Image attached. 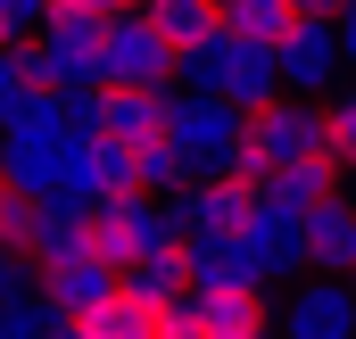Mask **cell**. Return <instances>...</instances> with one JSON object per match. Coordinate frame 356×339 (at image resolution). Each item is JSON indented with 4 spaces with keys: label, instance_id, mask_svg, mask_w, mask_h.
I'll use <instances>...</instances> for the list:
<instances>
[{
    "label": "cell",
    "instance_id": "obj_9",
    "mask_svg": "<svg viewBox=\"0 0 356 339\" xmlns=\"http://www.w3.org/2000/svg\"><path fill=\"white\" fill-rule=\"evenodd\" d=\"M282 339H356V290H348V281H332V273H315V281L290 298Z\"/></svg>",
    "mask_w": 356,
    "mask_h": 339
},
{
    "label": "cell",
    "instance_id": "obj_6",
    "mask_svg": "<svg viewBox=\"0 0 356 339\" xmlns=\"http://www.w3.org/2000/svg\"><path fill=\"white\" fill-rule=\"evenodd\" d=\"M249 215H257V190L249 182H232V174H207V182H191L175 207V232L182 240H241L249 232Z\"/></svg>",
    "mask_w": 356,
    "mask_h": 339
},
{
    "label": "cell",
    "instance_id": "obj_1",
    "mask_svg": "<svg viewBox=\"0 0 356 339\" xmlns=\"http://www.w3.org/2000/svg\"><path fill=\"white\" fill-rule=\"evenodd\" d=\"M307 158H323V108H307V99H273V108H249V133H241V158H232V182H249V190H266L273 174L307 166Z\"/></svg>",
    "mask_w": 356,
    "mask_h": 339
},
{
    "label": "cell",
    "instance_id": "obj_26",
    "mask_svg": "<svg viewBox=\"0 0 356 339\" xmlns=\"http://www.w3.org/2000/svg\"><path fill=\"white\" fill-rule=\"evenodd\" d=\"M348 290H356V273H348Z\"/></svg>",
    "mask_w": 356,
    "mask_h": 339
},
{
    "label": "cell",
    "instance_id": "obj_10",
    "mask_svg": "<svg viewBox=\"0 0 356 339\" xmlns=\"http://www.w3.org/2000/svg\"><path fill=\"white\" fill-rule=\"evenodd\" d=\"M307 273H332V281L356 273V199L348 190H332L323 207H307Z\"/></svg>",
    "mask_w": 356,
    "mask_h": 339
},
{
    "label": "cell",
    "instance_id": "obj_18",
    "mask_svg": "<svg viewBox=\"0 0 356 339\" xmlns=\"http://www.w3.org/2000/svg\"><path fill=\"white\" fill-rule=\"evenodd\" d=\"M323 158L340 174H356V91L348 99H323Z\"/></svg>",
    "mask_w": 356,
    "mask_h": 339
},
{
    "label": "cell",
    "instance_id": "obj_25",
    "mask_svg": "<svg viewBox=\"0 0 356 339\" xmlns=\"http://www.w3.org/2000/svg\"><path fill=\"white\" fill-rule=\"evenodd\" d=\"M8 42H17V33H8V25H0V50H8Z\"/></svg>",
    "mask_w": 356,
    "mask_h": 339
},
{
    "label": "cell",
    "instance_id": "obj_27",
    "mask_svg": "<svg viewBox=\"0 0 356 339\" xmlns=\"http://www.w3.org/2000/svg\"><path fill=\"white\" fill-rule=\"evenodd\" d=\"M257 339H273V331H257Z\"/></svg>",
    "mask_w": 356,
    "mask_h": 339
},
{
    "label": "cell",
    "instance_id": "obj_14",
    "mask_svg": "<svg viewBox=\"0 0 356 339\" xmlns=\"http://www.w3.org/2000/svg\"><path fill=\"white\" fill-rule=\"evenodd\" d=\"M199 306H207V323L224 339H257L266 331V290H249V281H232V290H191Z\"/></svg>",
    "mask_w": 356,
    "mask_h": 339
},
{
    "label": "cell",
    "instance_id": "obj_24",
    "mask_svg": "<svg viewBox=\"0 0 356 339\" xmlns=\"http://www.w3.org/2000/svg\"><path fill=\"white\" fill-rule=\"evenodd\" d=\"M340 58L356 67V0H348V17H340Z\"/></svg>",
    "mask_w": 356,
    "mask_h": 339
},
{
    "label": "cell",
    "instance_id": "obj_16",
    "mask_svg": "<svg viewBox=\"0 0 356 339\" xmlns=\"http://www.w3.org/2000/svg\"><path fill=\"white\" fill-rule=\"evenodd\" d=\"M33 91H50L42 75H33V42H8V50H0V133L17 124V108H25Z\"/></svg>",
    "mask_w": 356,
    "mask_h": 339
},
{
    "label": "cell",
    "instance_id": "obj_20",
    "mask_svg": "<svg viewBox=\"0 0 356 339\" xmlns=\"http://www.w3.org/2000/svg\"><path fill=\"white\" fill-rule=\"evenodd\" d=\"M33 199H42V190H25L17 174L0 166V249H17V232H25V207H33Z\"/></svg>",
    "mask_w": 356,
    "mask_h": 339
},
{
    "label": "cell",
    "instance_id": "obj_7",
    "mask_svg": "<svg viewBox=\"0 0 356 339\" xmlns=\"http://www.w3.org/2000/svg\"><path fill=\"white\" fill-rule=\"evenodd\" d=\"M273 50H282V91H290V99H315V91L348 67V58H340V25H315V17H298Z\"/></svg>",
    "mask_w": 356,
    "mask_h": 339
},
{
    "label": "cell",
    "instance_id": "obj_12",
    "mask_svg": "<svg viewBox=\"0 0 356 339\" xmlns=\"http://www.w3.org/2000/svg\"><path fill=\"white\" fill-rule=\"evenodd\" d=\"M124 273L116 265H99V256H58V265H42V298H50V315H83V306H99L108 290H116Z\"/></svg>",
    "mask_w": 356,
    "mask_h": 339
},
{
    "label": "cell",
    "instance_id": "obj_2",
    "mask_svg": "<svg viewBox=\"0 0 356 339\" xmlns=\"http://www.w3.org/2000/svg\"><path fill=\"white\" fill-rule=\"evenodd\" d=\"M166 240H175V215L149 207L141 190H108V199L91 207V256L116 265V273H133L141 256H158Z\"/></svg>",
    "mask_w": 356,
    "mask_h": 339
},
{
    "label": "cell",
    "instance_id": "obj_11",
    "mask_svg": "<svg viewBox=\"0 0 356 339\" xmlns=\"http://www.w3.org/2000/svg\"><path fill=\"white\" fill-rule=\"evenodd\" d=\"M141 17L158 25V42L166 50H207V42H232L224 33V0H141Z\"/></svg>",
    "mask_w": 356,
    "mask_h": 339
},
{
    "label": "cell",
    "instance_id": "obj_22",
    "mask_svg": "<svg viewBox=\"0 0 356 339\" xmlns=\"http://www.w3.org/2000/svg\"><path fill=\"white\" fill-rule=\"evenodd\" d=\"M0 25L25 33V25H50V0H0Z\"/></svg>",
    "mask_w": 356,
    "mask_h": 339
},
{
    "label": "cell",
    "instance_id": "obj_17",
    "mask_svg": "<svg viewBox=\"0 0 356 339\" xmlns=\"http://www.w3.org/2000/svg\"><path fill=\"white\" fill-rule=\"evenodd\" d=\"M224 67H232V42L182 50V58H175V83H182V91H207V99H224Z\"/></svg>",
    "mask_w": 356,
    "mask_h": 339
},
{
    "label": "cell",
    "instance_id": "obj_15",
    "mask_svg": "<svg viewBox=\"0 0 356 339\" xmlns=\"http://www.w3.org/2000/svg\"><path fill=\"white\" fill-rule=\"evenodd\" d=\"M290 25H298L290 0H224V33L232 42H282Z\"/></svg>",
    "mask_w": 356,
    "mask_h": 339
},
{
    "label": "cell",
    "instance_id": "obj_23",
    "mask_svg": "<svg viewBox=\"0 0 356 339\" xmlns=\"http://www.w3.org/2000/svg\"><path fill=\"white\" fill-rule=\"evenodd\" d=\"M290 8H298V17H315V25H340V17H348V0H290Z\"/></svg>",
    "mask_w": 356,
    "mask_h": 339
},
{
    "label": "cell",
    "instance_id": "obj_4",
    "mask_svg": "<svg viewBox=\"0 0 356 339\" xmlns=\"http://www.w3.org/2000/svg\"><path fill=\"white\" fill-rule=\"evenodd\" d=\"M99 83H116V91H166L175 83V50L158 42V25L141 8H124L99 33Z\"/></svg>",
    "mask_w": 356,
    "mask_h": 339
},
{
    "label": "cell",
    "instance_id": "obj_8",
    "mask_svg": "<svg viewBox=\"0 0 356 339\" xmlns=\"http://www.w3.org/2000/svg\"><path fill=\"white\" fill-rule=\"evenodd\" d=\"M166 116H175L166 91H116V83H99V141H116V149L166 141Z\"/></svg>",
    "mask_w": 356,
    "mask_h": 339
},
{
    "label": "cell",
    "instance_id": "obj_5",
    "mask_svg": "<svg viewBox=\"0 0 356 339\" xmlns=\"http://www.w3.org/2000/svg\"><path fill=\"white\" fill-rule=\"evenodd\" d=\"M99 33H108V25L50 17L42 42H33V75H42L50 91H99Z\"/></svg>",
    "mask_w": 356,
    "mask_h": 339
},
{
    "label": "cell",
    "instance_id": "obj_21",
    "mask_svg": "<svg viewBox=\"0 0 356 339\" xmlns=\"http://www.w3.org/2000/svg\"><path fill=\"white\" fill-rule=\"evenodd\" d=\"M124 8H141V0H50V17H83V25H116Z\"/></svg>",
    "mask_w": 356,
    "mask_h": 339
},
{
    "label": "cell",
    "instance_id": "obj_19",
    "mask_svg": "<svg viewBox=\"0 0 356 339\" xmlns=\"http://www.w3.org/2000/svg\"><path fill=\"white\" fill-rule=\"evenodd\" d=\"M149 339H224V331L207 323V306H199V298H175V306L158 315V331H149Z\"/></svg>",
    "mask_w": 356,
    "mask_h": 339
},
{
    "label": "cell",
    "instance_id": "obj_3",
    "mask_svg": "<svg viewBox=\"0 0 356 339\" xmlns=\"http://www.w3.org/2000/svg\"><path fill=\"white\" fill-rule=\"evenodd\" d=\"M241 133H249V116H241L232 99H207V91H182L175 116H166V141L191 158V174H199V182H207V174H232Z\"/></svg>",
    "mask_w": 356,
    "mask_h": 339
},
{
    "label": "cell",
    "instance_id": "obj_13",
    "mask_svg": "<svg viewBox=\"0 0 356 339\" xmlns=\"http://www.w3.org/2000/svg\"><path fill=\"white\" fill-rule=\"evenodd\" d=\"M224 99H232L241 116H249V108H273V99H282V50H273V42H232Z\"/></svg>",
    "mask_w": 356,
    "mask_h": 339
}]
</instances>
